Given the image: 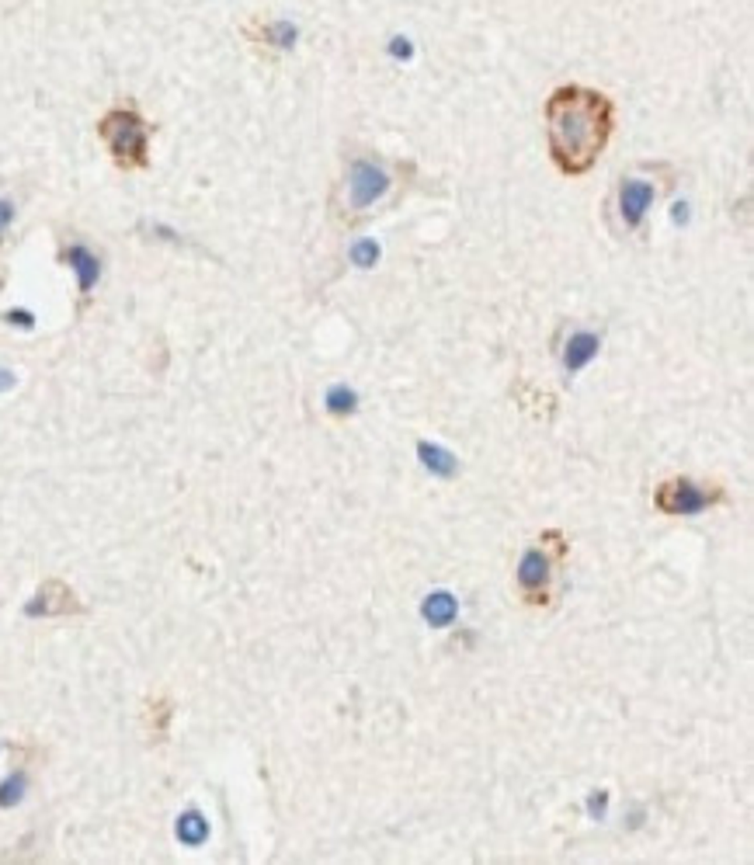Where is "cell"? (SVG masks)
<instances>
[{
    "label": "cell",
    "instance_id": "1",
    "mask_svg": "<svg viewBox=\"0 0 754 865\" xmlns=\"http://www.w3.org/2000/svg\"><path fill=\"white\" fill-rule=\"evenodd\" d=\"M615 129L609 94L584 84H563L546 98V143L563 174L580 177L605 154Z\"/></svg>",
    "mask_w": 754,
    "mask_h": 865
},
{
    "label": "cell",
    "instance_id": "2",
    "mask_svg": "<svg viewBox=\"0 0 754 865\" xmlns=\"http://www.w3.org/2000/svg\"><path fill=\"white\" fill-rule=\"evenodd\" d=\"M98 136L105 139L112 160L122 171H140L150 164V125L133 104H119L101 115Z\"/></svg>",
    "mask_w": 754,
    "mask_h": 865
},
{
    "label": "cell",
    "instance_id": "3",
    "mask_svg": "<svg viewBox=\"0 0 754 865\" xmlns=\"http://www.w3.org/2000/svg\"><path fill=\"white\" fill-rule=\"evenodd\" d=\"M393 188V174L376 160V156H355L345 174V206L351 216L368 212L372 206H379Z\"/></svg>",
    "mask_w": 754,
    "mask_h": 865
},
{
    "label": "cell",
    "instance_id": "4",
    "mask_svg": "<svg viewBox=\"0 0 754 865\" xmlns=\"http://www.w3.org/2000/svg\"><path fill=\"white\" fill-rule=\"evenodd\" d=\"M717 501H723L719 486L706 490V486L692 484V480H671V484L657 486V494H653V504L664 515H699V511H706L709 504Z\"/></svg>",
    "mask_w": 754,
    "mask_h": 865
},
{
    "label": "cell",
    "instance_id": "5",
    "mask_svg": "<svg viewBox=\"0 0 754 865\" xmlns=\"http://www.w3.org/2000/svg\"><path fill=\"white\" fill-rule=\"evenodd\" d=\"M653 198H657L653 181H647V177H622V185H619V216H622V223L636 230L647 219Z\"/></svg>",
    "mask_w": 754,
    "mask_h": 865
},
{
    "label": "cell",
    "instance_id": "6",
    "mask_svg": "<svg viewBox=\"0 0 754 865\" xmlns=\"http://www.w3.org/2000/svg\"><path fill=\"white\" fill-rule=\"evenodd\" d=\"M63 261H67L73 272H77V278H80V293H90V289L98 285L101 264H98V258L90 254L84 243H73V247H67V251H63Z\"/></svg>",
    "mask_w": 754,
    "mask_h": 865
},
{
    "label": "cell",
    "instance_id": "7",
    "mask_svg": "<svg viewBox=\"0 0 754 865\" xmlns=\"http://www.w3.org/2000/svg\"><path fill=\"white\" fill-rule=\"evenodd\" d=\"M549 581V556L543 550H528L518 563V584L526 591H543Z\"/></svg>",
    "mask_w": 754,
    "mask_h": 865
},
{
    "label": "cell",
    "instance_id": "8",
    "mask_svg": "<svg viewBox=\"0 0 754 865\" xmlns=\"http://www.w3.org/2000/svg\"><path fill=\"white\" fill-rule=\"evenodd\" d=\"M595 355H598V337H595V334H574V337H570V345H567L563 362H567V368H570V372H580V368L591 362Z\"/></svg>",
    "mask_w": 754,
    "mask_h": 865
},
{
    "label": "cell",
    "instance_id": "9",
    "mask_svg": "<svg viewBox=\"0 0 754 865\" xmlns=\"http://www.w3.org/2000/svg\"><path fill=\"white\" fill-rule=\"evenodd\" d=\"M424 619L431 625H449L452 619H456V598L452 594H445V591H439V594H428V602H424Z\"/></svg>",
    "mask_w": 754,
    "mask_h": 865
},
{
    "label": "cell",
    "instance_id": "10",
    "mask_svg": "<svg viewBox=\"0 0 754 865\" xmlns=\"http://www.w3.org/2000/svg\"><path fill=\"white\" fill-rule=\"evenodd\" d=\"M177 838H181L185 845H202V841L209 838V824H206V817L198 814V810L181 814L177 817Z\"/></svg>",
    "mask_w": 754,
    "mask_h": 865
},
{
    "label": "cell",
    "instance_id": "11",
    "mask_svg": "<svg viewBox=\"0 0 754 865\" xmlns=\"http://www.w3.org/2000/svg\"><path fill=\"white\" fill-rule=\"evenodd\" d=\"M418 455H421L424 466L431 469V473H439V476H452V473H456V459H452L445 449H439V445L421 442V445H418Z\"/></svg>",
    "mask_w": 754,
    "mask_h": 865
},
{
    "label": "cell",
    "instance_id": "12",
    "mask_svg": "<svg viewBox=\"0 0 754 865\" xmlns=\"http://www.w3.org/2000/svg\"><path fill=\"white\" fill-rule=\"evenodd\" d=\"M327 411L331 414H351L355 411V393H351L348 386H334L331 393H327Z\"/></svg>",
    "mask_w": 754,
    "mask_h": 865
},
{
    "label": "cell",
    "instance_id": "13",
    "mask_svg": "<svg viewBox=\"0 0 754 865\" xmlns=\"http://www.w3.org/2000/svg\"><path fill=\"white\" fill-rule=\"evenodd\" d=\"M25 796V775H11L7 782H0V806H15Z\"/></svg>",
    "mask_w": 754,
    "mask_h": 865
},
{
    "label": "cell",
    "instance_id": "14",
    "mask_svg": "<svg viewBox=\"0 0 754 865\" xmlns=\"http://www.w3.org/2000/svg\"><path fill=\"white\" fill-rule=\"evenodd\" d=\"M355 258H358V264H372V261L379 258V247H376V243H362V247L355 251Z\"/></svg>",
    "mask_w": 754,
    "mask_h": 865
},
{
    "label": "cell",
    "instance_id": "15",
    "mask_svg": "<svg viewBox=\"0 0 754 865\" xmlns=\"http://www.w3.org/2000/svg\"><path fill=\"white\" fill-rule=\"evenodd\" d=\"M11 219H15V206H11L7 198H0V237H4V230L11 226Z\"/></svg>",
    "mask_w": 754,
    "mask_h": 865
},
{
    "label": "cell",
    "instance_id": "16",
    "mask_svg": "<svg viewBox=\"0 0 754 865\" xmlns=\"http://www.w3.org/2000/svg\"><path fill=\"white\" fill-rule=\"evenodd\" d=\"M605 803H609V796H605V793H598V796L588 799V810H591L595 817H601V814H605Z\"/></svg>",
    "mask_w": 754,
    "mask_h": 865
},
{
    "label": "cell",
    "instance_id": "17",
    "mask_svg": "<svg viewBox=\"0 0 754 865\" xmlns=\"http://www.w3.org/2000/svg\"><path fill=\"white\" fill-rule=\"evenodd\" d=\"M7 320H11V324H18V327H32V316H28V313H11Z\"/></svg>",
    "mask_w": 754,
    "mask_h": 865
},
{
    "label": "cell",
    "instance_id": "18",
    "mask_svg": "<svg viewBox=\"0 0 754 865\" xmlns=\"http://www.w3.org/2000/svg\"><path fill=\"white\" fill-rule=\"evenodd\" d=\"M11 386H15V376H11L7 368H0V393H4V390H11Z\"/></svg>",
    "mask_w": 754,
    "mask_h": 865
}]
</instances>
